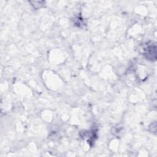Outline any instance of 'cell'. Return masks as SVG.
I'll use <instances>...</instances> for the list:
<instances>
[{
  "instance_id": "obj_1",
  "label": "cell",
  "mask_w": 157,
  "mask_h": 157,
  "mask_svg": "<svg viewBox=\"0 0 157 157\" xmlns=\"http://www.w3.org/2000/svg\"><path fill=\"white\" fill-rule=\"evenodd\" d=\"M146 57L148 59H150L151 61H155L156 58V45L152 44L151 45H148L146 48L145 53Z\"/></svg>"
}]
</instances>
